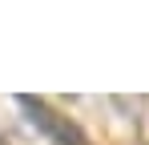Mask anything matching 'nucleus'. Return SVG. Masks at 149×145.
Listing matches in <instances>:
<instances>
[{
  "instance_id": "f257e3e1",
  "label": "nucleus",
  "mask_w": 149,
  "mask_h": 145,
  "mask_svg": "<svg viewBox=\"0 0 149 145\" xmlns=\"http://www.w3.org/2000/svg\"><path fill=\"white\" fill-rule=\"evenodd\" d=\"M16 105H20V109L28 113V121H32L36 129H45V133H49V137H56L61 145H85V141H81V133H77V129H73V125H69L65 117H56V113H52V109L45 105V101H32V97H20Z\"/></svg>"
}]
</instances>
